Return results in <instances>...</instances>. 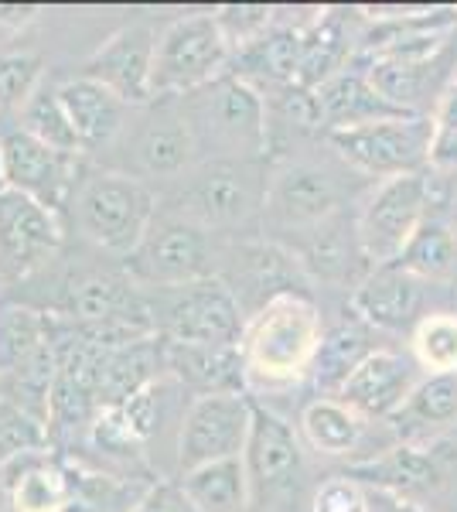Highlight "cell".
<instances>
[{
	"label": "cell",
	"instance_id": "cell-1",
	"mask_svg": "<svg viewBox=\"0 0 457 512\" xmlns=\"http://www.w3.org/2000/svg\"><path fill=\"white\" fill-rule=\"evenodd\" d=\"M324 338L321 308L311 294H284L249 315L239 338L246 390H290L311 376Z\"/></svg>",
	"mask_w": 457,
	"mask_h": 512
},
{
	"label": "cell",
	"instance_id": "cell-2",
	"mask_svg": "<svg viewBox=\"0 0 457 512\" xmlns=\"http://www.w3.org/2000/svg\"><path fill=\"white\" fill-rule=\"evenodd\" d=\"M181 110L191 123L198 154H209L212 147V161H267V99L256 86L226 72L212 86L181 99Z\"/></svg>",
	"mask_w": 457,
	"mask_h": 512
},
{
	"label": "cell",
	"instance_id": "cell-3",
	"mask_svg": "<svg viewBox=\"0 0 457 512\" xmlns=\"http://www.w3.org/2000/svg\"><path fill=\"white\" fill-rule=\"evenodd\" d=\"M267 161H198L174 185L164 219H181L205 229L243 226L267 202Z\"/></svg>",
	"mask_w": 457,
	"mask_h": 512
},
{
	"label": "cell",
	"instance_id": "cell-4",
	"mask_svg": "<svg viewBox=\"0 0 457 512\" xmlns=\"http://www.w3.org/2000/svg\"><path fill=\"white\" fill-rule=\"evenodd\" d=\"M76 226L99 250L134 256L157 219V195L127 171H93L76 188Z\"/></svg>",
	"mask_w": 457,
	"mask_h": 512
},
{
	"label": "cell",
	"instance_id": "cell-5",
	"mask_svg": "<svg viewBox=\"0 0 457 512\" xmlns=\"http://www.w3.org/2000/svg\"><path fill=\"white\" fill-rule=\"evenodd\" d=\"M243 465L249 482V512L294 509L304 492L301 437L260 400H253V427H249Z\"/></svg>",
	"mask_w": 457,
	"mask_h": 512
},
{
	"label": "cell",
	"instance_id": "cell-6",
	"mask_svg": "<svg viewBox=\"0 0 457 512\" xmlns=\"http://www.w3.org/2000/svg\"><path fill=\"white\" fill-rule=\"evenodd\" d=\"M232 48L215 14L178 18L157 38L154 99H185L229 72Z\"/></svg>",
	"mask_w": 457,
	"mask_h": 512
},
{
	"label": "cell",
	"instance_id": "cell-7",
	"mask_svg": "<svg viewBox=\"0 0 457 512\" xmlns=\"http://www.w3.org/2000/svg\"><path fill=\"white\" fill-rule=\"evenodd\" d=\"M430 212H434L430 168L417 171V175L379 181V188H372L359 219H355V233H359V246L369 267H386V263L400 260L406 243Z\"/></svg>",
	"mask_w": 457,
	"mask_h": 512
},
{
	"label": "cell",
	"instance_id": "cell-8",
	"mask_svg": "<svg viewBox=\"0 0 457 512\" xmlns=\"http://www.w3.org/2000/svg\"><path fill=\"white\" fill-rule=\"evenodd\" d=\"M430 140H434V117H396L369 123L359 130H338L328 134V144L338 151L348 168L372 178H396L417 175L430 164Z\"/></svg>",
	"mask_w": 457,
	"mask_h": 512
},
{
	"label": "cell",
	"instance_id": "cell-9",
	"mask_svg": "<svg viewBox=\"0 0 457 512\" xmlns=\"http://www.w3.org/2000/svg\"><path fill=\"white\" fill-rule=\"evenodd\" d=\"M249 427H253V396L249 393L195 396L178 427V448H174L178 475H188L212 461L243 458Z\"/></svg>",
	"mask_w": 457,
	"mask_h": 512
},
{
	"label": "cell",
	"instance_id": "cell-10",
	"mask_svg": "<svg viewBox=\"0 0 457 512\" xmlns=\"http://www.w3.org/2000/svg\"><path fill=\"white\" fill-rule=\"evenodd\" d=\"M154 328L168 342L239 345L246 332V311L226 280L209 277L164 291V308Z\"/></svg>",
	"mask_w": 457,
	"mask_h": 512
},
{
	"label": "cell",
	"instance_id": "cell-11",
	"mask_svg": "<svg viewBox=\"0 0 457 512\" xmlns=\"http://www.w3.org/2000/svg\"><path fill=\"white\" fill-rule=\"evenodd\" d=\"M127 267L137 284L171 291V287L219 277V246L205 229L191 222L164 219L161 226H151L137 253L127 256Z\"/></svg>",
	"mask_w": 457,
	"mask_h": 512
},
{
	"label": "cell",
	"instance_id": "cell-12",
	"mask_svg": "<svg viewBox=\"0 0 457 512\" xmlns=\"http://www.w3.org/2000/svg\"><path fill=\"white\" fill-rule=\"evenodd\" d=\"M345 205V181L324 164L294 161L277 168L267 181L263 222L277 233H307L335 219Z\"/></svg>",
	"mask_w": 457,
	"mask_h": 512
},
{
	"label": "cell",
	"instance_id": "cell-13",
	"mask_svg": "<svg viewBox=\"0 0 457 512\" xmlns=\"http://www.w3.org/2000/svg\"><path fill=\"white\" fill-rule=\"evenodd\" d=\"M0 154H4V181L7 192L35 198L38 205L62 216L65 205H72L76 188L82 181V158H69L45 147L41 140L28 137L24 130H7L0 137Z\"/></svg>",
	"mask_w": 457,
	"mask_h": 512
},
{
	"label": "cell",
	"instance_id": "cell-14",
	"mask_svg": "<svg viewBox=\"0 0 457 512\" xmlns=\"http://www.w3.org/2000/svg\"><path fill=\"white\" fill-rule=\"evenodd\" d=\"M55 318L79 321V325H134L157 332L147 297L137 280L116 270H89L69 277L55 301Z\"/></svg>",
	"mask_w": 457,
	"mask_h": 512
},
{
	"label": "cell",
	"instance_id": "cell-15",
	"mask_svg": "<svg viewBox=\"0 0 457 512\" xmlns=\"http://www.w3.org/2000/svg\"><path fill=\"white\" fill-rule=\"evenodd\" d=\"M198 164V144L181 99H154L151 113L127 140L130 178H181Z\"/></svg>",
	"mask_w": 457,
	"mask_h": 512
},
{
	"label": "cell",
	"instance_id": "cell-16",
	"mask_svg": "<svg viewBox=\"0 0 457 512\" xmlns=\"http://www.w3.org/2000/svg\"><path fill=\"white\" fill-rule=\"evenodd\" d=\"M62 216L35 198L0 192V280H24L62 246Z\"/></svg>",
	"mask_w": 457,
	"mask_h": 512
},
{
	"label": "cell",
	"instance_id": "cell-17",
	"mask_svg": "<svg viewBox=\"0 0 457 512\" xmlns=\"http://www.w3.org/2000/svg\"><path fill=\"white\" fill-rule=\"evenodd\" d=\"M154 55V31L147 24H130L89 55L82 65V76L106 86L130 110H144L154 103Z\"/></svg>",
	"mask_w": 457,
	"mask_h": 512
},
{
	"label": "cell",
	"instance_id": "cell-18",
	"mask_svg": "<svg viewBox=\"0 0 457 512\" xmlns=\"http://www.w3.org/2000/svg\"><path fill=\"white\" fill-rule=\"evenodd\" d=\"M348 478L362 482L365 489H379L389 495H400V499H417L444 485L447 478V454L434 444H400L393 441L389 448H382L369 458L348 461L342 468Z\"/></svg>",
	"mask_w": 457,
	"mask_h": 512
},
{
	"label": "cell",
	"instance_id": "cell-19",
	"mask_svg": "<svg viewBox=\"0 0 457 512\" xmlns=\"http://www.w3.org/2000/svg\"><path fill=\"white\" fill-rule=\"evenodd\" d=\"M0 492L11 512H65L72 502V465L52 448L18 454L0 468Z\"/></svg>",
	"mask_w": 457,
	"mask_h": 512
},
{
	"label": "cell",
	"instance_id": "cell-20",
	"mask_svg": "<svg viewBox=\"0 0 457 512\" xmlns=\"http://www.w3.org/2000/svg\"><path fill=\"white\" fill-rule=\"evenodd\" d=\"M420 383V369L400 352L376 349L348 376L338 400L348 403L365 420H389L406 403L413 386Z\"/></svg>",
	"mask_w": 457,
	"mask_h": 512
},
{
	"label": "cell",
	"instance_id": "cell-21",
	"mask_svg": "<svg viewBox=\"0 0 457 512\" xmlns=\"http://www.w3.org/2000/svg\"><path fill=\"white\" fill-rule=\"evenodd\" d=\"M164 373L174 386L195 396L246 393V369L239 345H195L164 338Z\"/></svg>",
	"mask_w": 457,
	"mask_h": 512
},
{
	"label": "cell",
	"instance_id": "cell-22",
	"mask_svg": "<svg viewBox=\"0 0 457 512\" xmlns=\"http://www.w3.org/2000/svg\"><path fill=\"white\" fill-rule=\"evenodd\" d=\"M423 308V280L406 274L396 263L372 267L362 277V284L352 291V315L365 321L369 328L382 332H403L413 328Z\"/></svg>",
	"mask_w": 457,
	"mask_h": 512
},
{
	"label": "cell",
	"instance_id": "cell-23",
	"mask_svg": "<svg viewBox=\"0 0 457 512\" xmlns=\"http://www.w3.org/2000/svg\"><path fill=\"white\" fill-rule=\"evenodd\" d=\"M236 270H239V280H232L229 287H232V294H236V301L243 304L246 321H249V315H256L263 304H270L273 297L307 294L301 287L307 274L287 246H277V243L239 246Z\"/></svg>",
	"mask_w": 457,
	"mask_h": 512
},
{
	"label": "cell",
	"instance_id": "cell-24",
	"mask_svg": "<svg viewBox=\"0 0 457 512\" xmlns=\"http://www.w3.org/2000/svg\"><path fill=\"white\" fill-rule=\"evenodd\" d=\"M294 260L301 263L307 277L324 280V284H362V277L369 274V260H365L359 233L342 212L335 219L321 222V226L307 229L304 243L297 246Z\"/></svg>",
	"mask_w": 457,
	"mask_h": 512
},
{
	"label": "cell",
	"instance_id": "cell-25",
	"mask_svg": "<svg viewBox=\"0 0 457 512\" xmlns=\"http://www.w3.org/2000/svg\"><path fill=\"white\" fill-rule=\"evenodd\" d=\"M58 96H62L65 113H69L72 127H76L82 154H99L120 144L123 130H127V123H130V106L120 103L110 89L79 76V79L62 82Z\"/></svg>",
	"mask_w": 457,
	"mask_h": 512
},
{
	"label": "cell",
	"instance_id": "cell-26",
	"mask_svg": "<svg viewBox=\"0 0 457 512\" xmlns=\"http://www.w3.org/2000/svg\"><path fill=\"white\" fill-rule=\"evenodd\" d=\"M321 110V127L324 137L338 134V130H359L369 123L396 120V117H413L403 113L379 93L376 86L365 76V69H345L335 79H328L321 89H314Z\"/></svg>",
	"mask_w": 457,
	"mask_h": 512
},
{
	"label": "cell",
	"instance_id": "cell-27",
	"mask_svg": "<svg viewBox=\"0 0 457 512\" xmlns=\"http://www.w3.org/2000/svg\"><path fill=\"white\" fill-rule=\"evenodd\" d=\"M386 424L393 441L400 444L440 441V434L457 427V373L423 376Z\"/></svg>",
	"mask_w": 457,
	"mask_h": 512
},
{
	"label": "cell",
	"instance_id": "cell-28",
	"mask_svg": "<svg viewBox=\"0 0 457 512\" xmlns=\"http://www.w3.org/2000/svg\"><path fill=\"white\" fill-rule=\"evenodd\" d=\"M168 379L164 373V338L161 335H144L134 342H123L103 355L99 362V410L103 407H120L123 400H130L134 393L147 390V386Z\"/></svg>",
	"mask_w": 457,
	"mask_h": 512
},
{
	"label": "cell",
	"instance_id": "cell-29",
	"mask_svg": "<svg viewBox=\"0 0 457 512\" xmlns=\"http://www.w3.org/2000/svg\"><path fill=\"white\" fill-rule=\"evenodd\" d=\"M307 24L294 28V24H273L263 38H256L253 45L239 48L232 55L229 65L232 76H239L249 86H256L263 93V86L280 89V86H294L297 79V62H301V35Z\"/></svg>",
	"mask_w": 457,
	"mask_h": 512
},
{
	"label": "cell",
	"instance_id": "cell-30",
	"mask_svg": "<svg viewBox=\"0 0 457 512\" xmlns=\"http://www.w3.org/2000/svg\"><path fill=\"white\" fill-rule=\"evenodd\" d=\"M348 55H352L348 18L338 11H318L301 35V62H297L294 86L311 89V93L321 89L328 79L348 69Z\"/></svg>",
	"mask_w": 457,
	"mask_h": 512
},
{
	"label": "cell",
	"instance_id": "cell-31",
	"mask_svg": "<svg viewBox=\"0 0 457 512\" xmlns=\"http://www.w3.org/2000/svg\"><path fill=\"white\" fill-rule=\"evenodd\" d=\"M369 424L338 396H318L301 410V437L321 458H352L362 448Z\"/></svg>",
	"mask_w": 457,
	"mask_h": 512
},
{
	"label": "cell",
	"instance_id": "cell-32",
	"mask_svg": "<svg viewBox=\"0 0 457 512\" xmlns=\"http://www.w3.org/2000/svg\"><path fill=\"white\" fill-rule=\"evenodd\" d=\"M379 345L372 342V328L359 318H348L342 325H335L331 332H324L318 359H314V386H318L321 396H338L342 386L348 383V376L376 352Z\"/></svg>",
	"mask_w": 457,
	"mask_h": 512
},
{
	"label": "cell",
	"instance_id": "cell-33",
	"mask_svg": "<svg viewBox=\"0 0 457 512\" xmlns=\"http://www.w3.org/2000/svg\"><path fill=\"white\" fill-rule=\"evenodd\" d=\"M178 485L198 512H246L249 509V482H246L243 458H226V461L202 465L188 475H178Z\"/></svg>",
	"mask_w": 457,
	"mask_h": 512
},
{
	"label": "cell",
	"instance_id": "cell-34",
	"mask_svg": "<svg viewBox=\"0 0 457 512\" xmlns=\"http://www.w3.org/2000/svg\"><path fill=\"white\" fill-rule=\"evenodd\" d=\"M52 338V315L28 304H7L0 308V379L14 376L28 366Z\"/></svg>",
	"mask_w": 457,
	"mask_h": 512
},
{
	"label": "cell",
	"instance_id": "cell-35",
	"mask_svg": "<svg viewBox=\"0 0 457 512\" xmlns=\"http://www.w3.org/2000/svg\"><path fill=\"white\" fill-rule=\"evenodd\" d=\"M396 267H403L406 274H413L417 280H444L451 274L457 267V236L447 216L430 212L410 243H406Z\"/></svg>",
	"mask_w": 457,
	"mask_h": 512
},
{
	"label": "cell",
	"instance_id": "cell-36",
	"mask_svg": "<svg viewBox=\"0 0 457 512\" xmlns=\"http://www.w3.org/2000/svg\"><path fill=\"white\" fill-rule=\"evenodd\" d=\"M21 130L28 137L41 140L45 147H52L58 154H69V158H82V144L76 137V127H72L69 113L62 106V96H58V86H41L31 93L28 103L21 106Z\"/></svg>",
	"mask_w": 457,
	"mask_h": 512
},
{
	"label": "cell",
	"instance_id": "cell-37",
	"mask_svg": "<svg viewBox=\"0 0 457 512\" xmlns=\"http://www.w3.org/2000/svg\"><path fill=\"white\" fill-rule=\"evenodd\" d=\"M434 62H393V59H365V76L396 110L420 117V103L430 93Z\"/></svg>",
	"mask_w": 457,
	"mask_h": 512
},
{
	"label": "cell",
	"instance_id": "cell-38",
	"mask_svg": "<svg viewBox=\"0 0 457 512\" xmlns=\"http://www.w3.org/2000/svg\"><path fill=\"white\" fill-rule=\"evenodd\" d=\"M413 362L427 369V376H451L457 373V315L434 311L413 325L410 335Z\"/></svg>",
	"mask_w": 457,
	"mask_h": 512
},
{
	"label": "cell",
	"instance_id": "cell-39",
	"mask_svg": "<svg viewBox=\"0 0 457 512\" xmlns=\"http://www.w3.org/2000/svg\"><path fill=\"white\" fill-rule=\"evenodd\" d=\"M41 448H52L48 444L45 420L35 417L31 410L18 407L7 396H0V468L18 458V454L41 451Z\"/></svg>",
	"mask_w": 457,
	"mask_h": 512
},
{
	"label": "cell",
	"instance_id": "cell-40",
	"mask_svg": "<svg viewBox=\"0 0 457 512\" xmlns=\"http://www.w3.org/2000/svg\"><path fill=\"white\" fill-rule=\"evenodd\" d=\"M45 62L28 52H0V113L21 110L41 86Z\"/></svg>",
	"mask_w": 457,
	"mask_h": 512
},
{
	"label": "cell",
	"instance_id": "cell-41",
	"mask_svg": "<svg viewBox=\"0 0 457 512\" xmlns=\"http://www.w3.org/2000/svg\"><path fill=\"white\" fill-rule=\"evenodd\" d=\"M116 410H120L127 431L147 448V444L157 437V431H161V424H164V410H168V379H161V383H154V386H147V390L134 393L130 400H123Z\"/></svg>",
	"mask_w": 457,
	"mask_h": 512
},
{
	"label": "cell",
	"instance_id": "cell-42",
	"mask_svg": "<svg viewBox=\"0 0 457 512\" xmlns=\"http://www.w3.org/2000/svg\"><path fill=\"white\" fill-rule=\"evenodd\" d=\"M273 7H263V4H232V7H219L215 11V21H219L222 35H226L232 55L239 52V48L253 45L256 38H263L267 31L277 24V18H273Z\"/></svg>",
	"mask_w": 457,
	"mask_h": 512
},
{
	"label": "cell",
	"instance_id": "cell-43",
	"mask_svg": "<svg viewBox=\"0 0 457 512\" xmlns=\"http://www.w3.org/2000/svg\"><path fill=\"white\" fill-rule=\"evenodd\" d=\"M307 512H369V489L345 472H335L314 489Z\"/></svg>",
	"mask_w": 457,
	"mask_h": 512
},
{
	"label": "cell",
	"instance_id": "cell-44",
	"mask_svg": "<svg viewBox=\"0 0 457 512\" xmlns=\"http://www.w3.org/2000/svg\"><path fill=\"white\" fill-rule=\"evenodd\" d=\"M134 512H198L178 482H154L137 502Z\"/></svg>",
	"mask_w": 457,
	"mask_h": 512
},
{
	"label": "cell",
	"instance_id": "cell-45",
	"mask_svg": "<svg viewBox=\"0 0 457 512\" xmlns=\"http://www.w3.org/2000/svg\"><path fill=\"white\" fill-rule=\"evenodd\" d=\"M430 171L447 178H457V130L434 127V140H430Z\"/></svg>",
	"mask_w": 457,
	"mask_h": 512
},
{
	"label": "cell",
	"instance_id": "cell-46",
	"mask_svg": "<svg viewBox=\"0 0 457 512\" xmlns=\"http://www.w3.org/2000/svg\"><path fill=\"white\" fill-rule=\"evenodd\" d=\"M369 512H427V509L417 506V502H410V499H400V495L369 489Z\"/></svg>",
	"mask_w": 457,
	"mask_h": 512
},
{
	"label": "cell",
	"instance_id": "cell-47",
	"mask_svg": "<svg viewBox=\"0 0 457 512\" xmlns=\"http://www.w3.org/2000/svg\"><path fill=\"white\" fill-rule=\"evenodd\" d=\"M434 127L440 130H457V79L444 89L437 110H434Z\"/></svg>",
	"mask_w": 457,
	"mask_h": 512
},
{
	"label": "cell",
	"instance_id": "cell-48",
	"mask_svg": "<svg viewBox=\"0 0 457 512\" xmlns=\"http://www.w3.org/2000/svg\"><path fill=\"white\" fill-rule=\"evenodd\" d=\"M38 18V7H18V4H0V28L21 31Z\"/></svg>",
	"mask_w": 457,
	"mask_h": 512
},
{
	"label": "cell",
	"instance_id": "cell-49",
	"mask_svg": "<svg viewBox=\"0 0 457 512\" xmlns=\"http://www.w3.org/2000/svg\"><path fill=\"white\" fill-rule=\"evenodd\" d=\"M447 222H451V229H454V236H457V185H454L451 205H447Z\"/></svg>",
	"mask_w": 457,
	"mask_h": 512
},
{
	"label": "cell",
	"instance_id": "cell-50",
	"mask_svg": "<svg viewBox=\"0 0 457 512\" xmlns=\"http://www.w3.org/2000/svg\"><path fill=\"white\" fill-rule=\"evenodd\" d=\"M0 192H7V181H4V154H0Z\"/></svg>",
	"mask_w": 457,
	"mask_h": 512
},
{
	"label": "cell",
	"instance_id": "cell-51",
	"mask_svg": "<svg viewBox=\"0 0 457 512\" xmlns=\"http://www.w3.org/2000/svg\"><path fill=\"white\" fill-rule=\"evenodd\" d=\"M0 396H4V390H0Z\"/></svg>",
	"mask_w": 457,
	"mask_h": 512
}]
</instances>
